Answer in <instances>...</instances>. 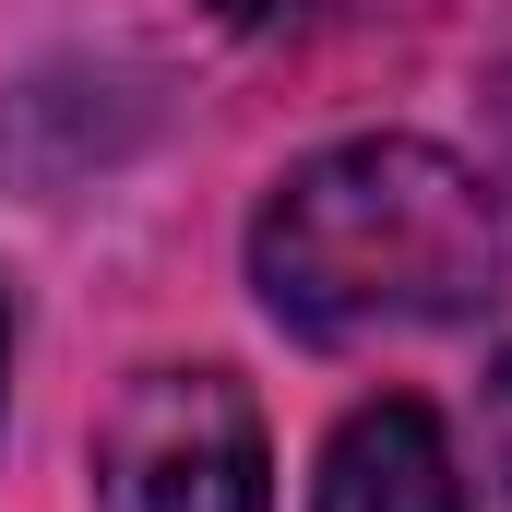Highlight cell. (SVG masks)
<instances>
[{"mask_svg": "<svg viewBox=\"0 0 512 512\" xmlns=\"http://www.w3.org/2000/svg\"><path fill=\"white\" fill-rule=\"evenodd\" d=\"M251 286L286 334H417L465 322L501 286L489 179L417 131H358L298 155L251 215Z\"/></svg>", "mask_w": 512, "mask_h": 512, "instance_id": "cell-1", "label": "cell"}, {"mask_svg": "<svg viewBox=\"0 0 512 512\" xmlns=\"http://www.w3.org/2000/svg\"><path fill=\"white\" fill-rule=\"evenodd\" d=\"M96 512H274V441L239 370H143L96 429Z\"/></svg>", "mask_w": 512, "mask_h": 512, "instance_id": "cell-2", "label": "cell"}, {"mask_svg": "<svg viewBox=\"0 0 512 512\" xmlns=\"http://www.w3.org/2000/svg\"><path fill=\"white\" fill-rule=\"evenodd\" d=\"M310 512H477V501H465L453 429H441L417 393H382V405H358V417L322 441Z\"/></svg>", "mask_w": 512, "mask_h": 512, "instance_id": "cell-3", "label": "cell"}, {"mask_svg": "<svg viewBox=\"0 0 512 512\" xmlns=\"http://www.w3.org/2000/svg\"><path fill=\"white\" fill-rule=\"evenodd\" d=\"M215 12H227V24H310L322 0H215Z\"/></svg>", "mask_w": 512, "mask_h": 512, "instance_id": "cell-4", "label": "cell"}, {"mask_svg": "<svg viewBox=\"0 0 512 512\" xmlns=\"http://www.w3.org/2000/svg\"><path fill=\"white\" fill-rule=\"evenodd\" d=\"M0 382H12V298H0Z\"/></svg>", "mask_w": 512, "mask_h": 512, "instance_id": "cell-5", "label": "cell"}]
</instances>
